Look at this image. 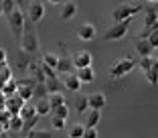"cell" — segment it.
I'll return each mask as SVG.
<instances>
[{
  "label": "cell",
  "instance_id": "cell-10",
  "mask_svg": "<svg viewBox=\"0 0 158 138\" xmlns=\"http://www.w3.org/2000/svg\"><path fill=\"white\" fill-rule=\"evenodd\" d=\"M95 32H98L95 24L83 23V24H79V28H77V37L81 39V41H93V39H95Z\"/></svg>",
  "mask_w": 158,
  "mask_h": 138
},
{
  "label": "cell",
  "instance_id": "cell-3",
  "mask_svg": "<svg viewBox=\"0 0 158 138\" xmlns=\"http://www.w3.org/2000/svg\"><path fill=\"white\" fill-rule=\"evenodd\" d=\"M8 24H10V31H12L14 37H19V39L23 37V32H24V12L19 6L8 14Z\"/></svg>",
  "mask_w": 158,
  "mask_h": 138
},
{
  "label": "cell",
  "instance_id": "cell-43",
  "mask_svg": "<svg viewBox=\"0 0 158 138\" xmlns=\"http://www.w3.org/2000/svg\"><path fill=\"white\" fill-rule=\"evenodd\" d=\"M2 14H4V10H2V0H0V16H2Z\"/></svg>",
  "mask_w": 158,
  "mask_h": 138
},
{
  "label": "cell",
  "instance_id": "cell-19",
  "mask_svg": "<svg viewBox=\"0 0 158 138\" xmlns=\"http://www.w3.org/2000/svg\"><path fill=\"white\" fill-rule=\"evenodd\" d=\"M63 85H65V89H69V92H79V89H81V81H79V77L73 75V73H67Z\"/></svg>",
  "mask_w": 158,
  "mask_h": 138
},
{
  "label": "cell",
  "instance_id": "cell-13",
  "mask_svg": "<svg viewBox=\"0 0 158 138\" xmlns=\"http://www.w3.org/2000/svg\"><path fill=\"white\" fill-rule=\"evenodd\" d=\"M99 120H102L99 110H87L85 112V128H98Z\"/></svg>",
  "mask_w": 158,
  "mask_h": 138
},
{
  "label": "cell",
  "instance_id": "cell-22",
  "mask_svg": "<svg viewBox=\"0 0 158 138\" xmlns=\"http://www.w3.org/2000/svg\"><path fill=\"white\" fill-rule=\"evenodd\" d=\"M47 100H49V104H51V110H53V108L63 106V104H67L63 93H49V96H47Z\"/></svg>",
  "mask_w": 158,
  "mask_h": 138
},
{
  "label": "cell",
  "instance_id": "cell-8",
  "mask_svg": "<svg viewBox=\"0 0 158 138\" xmlns=\"http://www.w3.org/2000/svg\"><path fill=\"white\" fill-rule=\"evenodd\" d=\"M71 61H73V67H77V69L91 67L93 65V55L89 53V51H77V53H73Z\"/></svg>",
  "mask_w": 158,
  "mask_h": 138
},
{
  "label": "cell",
  "instance_id": "cell-45",
  "mask_svg": "<svg viewBox=\"0 0 158 138\" xmlns=\"http://www.w3.org/2000/svg\"><path fill=\"white\" fill-rule=\"evenodd\" d=\"M2 88H4V81H2V79H0V92H2Z\"/></svg>",
  "mask_w": 158,
  "mask_h": 138
},
{
  "label": "cell",
  "instance_id": "cell-21",
  "mask_svg": "<svg viewBox=\"0 0 158 138\" xmlns=\"http://www.w3.org/2000/svg\"><path fill=\"white\" fill-rule=\"evenodd\" d=\"M156 20H158V12L154 8H146L144 10V27L150 28L154 23H156Z\"/></svg>",
  "mask_w": 158,
  "mask_h": 138
},
{
  "label": "cell",
  "instance_id": "cell-39",
  "mask_svg": "<svg viewBox=\"0 0 158 138\" xmlns=\"http://www.w3.org/2000/svg\"><path fill=\"white\" fill-rule=\"evenodd\" d=\"M0 61H6V51L0 47Z\"/></svg>",
  "mask_w": 158,
  "mask_h": 138
},
{
  "label": "cell",
  "instance_id": "cell-40",
  "mask_svg": "<svg viewBox=\"0 0 158 138\" xmlns=\"http://www.w3.org/2000/svg\"><path fill=\"white\" fill-rule=\"evenodd\" d=\"M152 71H154V73H158V61H154V63H152Z\"/></svg>",
  "mask_w": 158,
  "mask_h": 138
},
{
  "label": "cell",
  "instance_id": "cell-34",
  "mask_svg": "<svg viewBox=\"0 0 158 138\" xmlns=\"http://www.w3.org/2000/svg\"><path fill=\"white\" fill-rule=\"evenodd\" d=\"M41 118V116H33V118H28L24 120V124H23V132H28V130H33L35 124H37V120Z\"/></svg>",
  "mask_w": 158,
  "mask_h": 138
},
{
  "label": "cell",
  "instance_id": "cell-47",
  "mask_svg": "<svg viewBox=\"0 0 158 138\" xmlns=\"http://www.w3.org/2000/svg\"><path fill=\"white\" fill-rule=\"evenodd\" d=\"M128 2H136V0H128Z\"/></svg>",
  "mask_w": 158,
  "mask_h": 138
},
{
  "label": "cell",
  "instance_id": "cell-1",
  "mask_svg": "<svg viewBox=\"0 0 158 138\" xmlns=\"http://www.w3.org/2000/svg\"><path fill=\"white\" fill-rule=\"evenodd\" d=\"M144 12V6L142 4H136V2H124V4L116 6V10H114V20L116 23H122V20H128V19H134L136 14Z\"/></svg>",
  "mask_w": 158,
  "mask_h": 138
},
{
  "label": "cell",
  "instance_id": "cell-2",
  "mask_svg": "<svg viewBox=\"0 0 158 138\" xmlns=\"http://www.w3.org/2000/svg\"><path fill=\"white\" fill-rule=\"evenodd\" d=\"M136 65H138V63H136L132 57H124V59L116 61V65H112V69H110V75H112L114 79H122V77H126V75L130 73Z\"/></svg>",
  "mask_w": 158,
  "mask_h": 138
},
{
  "label": "cell",
  "instance_id": "cell-24",
  "mask_svg": "<svg viewBox=\"0 0 158 138\" xmlns=\"http://www.w3.org/2000/svg\"><path fill=\"white\" fill-rule=\"evenodd\" d=\"M16 89H19V81H16V79H10V81H4L2 93L8 97V96H14V93H16Z\"/></svg>",
  "mask_w": 158,
  "mask_h": 138
},
{
  "label": "cell",
  "instance_id": "cell-7",
  "mask_svg": "<svg viewBox=\"0 0 158 138\" xmlns=\"http://www.w3.org/2000/svg\"><path fill=\"white\" fill-rule=\"evenodd\" d=\"M35 85H37V79H33V77L20 79V81H19V89H16V93H19V96L23 97L24 101H28L31 97H33V89H35Z\"/></svg>",
  "mask_w": 158,
  "mask_h": 138
},
{
  "label": "cell",
  "instance_id": "cell-38",
  "mask_svg": "<svg viewBox=\"0 0 158 138\" xmlns=\"http://www.w3.org/2000/svg\"><path fill=\"white\" fill-rule=\"evenodd\" d=\"M83 138H98V130L95 128H85Z\"/></svg>",
  "mask_w": 158,
  "mask_h": 138
},
{
  "label": "cell",
  "instance_id": "cell-33",
  "mask_svg": "<svg viewBox=\"0 0 158 138\" xmlns=\"http://www.w3.org/2000/svg\"><path fill=\"white\" fill-rule=\"evenodd\" d=\"M152 63H154V59H152V55H150V57H142L138 65H140V69L146 73V71H150V69H152Z\"/></svg>",
  "mask_w": 158,
  "mask_h": 138
},
{
  "label": "cell",
  "instance_id": "cell-28",
  "mask_svg": "<svg viewBox=\"0 0 158 138\" xmlns=\"http://www.w3.org/2000/svg\"><path fill=\"white\" fill-rule=\"evenodd\" d=\"M51 116H57V118L67 120V118H69V106H67V104H63V106H59V108H53V110H51Z\"/></svg>",
  "mask_w": 158,
  "mask_h": 138
},
{
  "label": "cell",
  "instance_id": "cell-25",
  "mask_svg": "<svg viewBox=\"0 0 158 138\" xmlns=\"http://www.w3.org/2000/svg\"><path fill=\"white\" fill-rule=\"evenodd\" d=\"M83 132H85V124H73L67 130L69 138H83Z\"/></svg>",
  "mask_w": 158,
  "mask_h": 138
},
{
  "label": "cell",
  "instance_id": "cell-20",
  "mask_svg": "<svg viewBox=\"0 0 158 138\" xmlns=\"http://www.w3.org/2000/svg\"><path fill=\"white\" fill-rule=\"evenodd\" d=\"M35 110H37V116H51V104H49V100L47 97H41V100L35 104Z\"/></svg>",
  "mask_w": 158,
  "mask_h": 138
},
{
  "label": "cell",
  "instance_id": "cell-32",
  "mask_svg": "<svg viewBox=\"0 0 158 138\" xmlns=\"http://www.w3.org/2000/svg\"><path fill=\"white\" fill-rule=\"evenodd\" d=\"M65 126H67V120L57 118V116H51V128L53 130H65Z\"/></svg>",
  "mask_w": 158,
  "mask_h": 138
},
{
  "label": "cell",
  "instance_id": "cell-9",
  "mask_svg": "<svg viewBox=\"0 0 158 138\" xmlns=\"http://www.w3.org/2000/svg\"><path fill=\"white\" fill-rule=\"evenodd\" d=\"M27 104V101L23 100V97L19 96V93H14V96H8L4 100V108L10 112L12 116H16V114H20V110H23V106Z\"/></svg>",
  "mask_w": 158,
  "mask_h": 138
},
{
  "label": "cell",
  "instance_id": "cell-42",
  "mask_svg": "<svg viewBox=\"0 0 158 138\" xmlns=\"http://www.w3.org/2000/svg\"><path fill=\"white\" fill-rule=\"evenodd\" d=\"M51 4H63V0H49Z\"/></svg>",
  "mask_w": 158,
  "mask_h": 138
},
{
  "label": "cell",
  "instance_id": "cell-41",
  "mask_svg": "<svg viewBox=\"0 0 158 138\" xmlns=\"http://www.w3.org/2000/svg\"><path fill=\"white\" fill-rule=\"evenodd\" d=\"M0 138H8V130H2V132H0Z\"/></svg>",
  "mask_w": 158,
  "mask_h": 138
},
{
  "label": "cell",
  "instance_id": "cell-23",
  "mask_svg": "<svg viewBox=\"0 0 158 138\" xmlns=\"http://www.w3.org/2000/svg\"><path fill=\"white\" fill-rule=\"evenodd\" d=\"M23 124H24V120L20 118L19 114H16V116H10V120H8V130H14V132H23Z\"/></svg>",
  "mask_w": 158,
  "mask_h": 138
},
{
  "label": "cell",
  "instance_id": "cell-26",
  "mask_svg": "<svg viewBox=\"0 0 158 138\" xmlns=\"http://www.w3.org/2000/svg\"><path fill=\"white\" fill-rule=\"evenodd\" d=\"M19 116H20L23 120H28V118H33V116H37V110H35V106L31 104V101H27V104L23 106V110H20Z\"/></svg>",
  "mask_w": 158,
  "mask_h": 138
},
{
  "label": "cell",
  "instance_id": "cell-4",
  "mask_svg": "<svg viewBox=\"0 0 158 138\" xmlns=\"http://www.w3.org/2000/svg\"><path fill=\"white\" fill-rule=\"evenodd\" d=\"M130 24H132V19L122 20V23H116L114 27L107 28V32L103 35V39H106V41H120V39H124L126 35H128V28H130Z\"/></svg>",
  "mask_w": 158,
  "mask_h": 138
},
{
  "label": "cell",
  "instance_id": "cell-18",
  "mask_svg": "<svg viewBox=\"0 0 158 138\" xmlns=\"http://www.w3.org/2000/svg\"><path fill=\"white\" fill-rule=\"evenodd\" d=\"M28 73H31V77L37 79V81H47V75L45 71H43V65L41 63H31V67H28Z\"/></svg>",
  "mask_w": 158,
  "mask_h": 138
},
{
  "label": "cell",
  "instance_id": "cell-12",
  "mask_svg": "<svg viewBox=\"0 0 158 138\" xmlns=\"http://www.w3.org/2000/svg\"><path fill=\"white\" fill-rule=\"evenodd\" d=\"M136 51H138L140 57H150V55H152V51H154V47L150 45L148 39L138 37V39H136Z\"/></svg>",
  "mask_w": 158,
  "mask_h": 138
},
{
  "label": "cell",
  "instance_id": "cell-15",
  "mask_svg": "<svg viewBox=\"0 0 158 138\" xmlns=\"http://www.w3.org/2000/svg\"><path fill=\"white\" fill-rule=\"evenodd\" d=\"M77 14V4L75 2H63V6H61V19L63 20H71Z\"/></svg>",
  "mask_w": 158,
  "mask_h": 138
},
{
  "label": "cell",
  "instance_id": "cell-31",
  "mask_svg": "<svg viewBox=\"0 0 158 138\" xmlns=\"http://www.w3.org/2000/svg\"><path fill=\"white\" fill-rule=\"evenodd\" d=\"M27 138H53V134L49 130H28Z\"/></svg>",
  "mask_w": 158,
  "mask_h": 138
},
{
  "label": "cell",
  "instance_id": "cell-46",
  "mask_svg": "<svg viewBox=\"0 0 158 138\" xmlns=\"http://www.w3.org/2000/svg\"><path fill=\"white\" fill-rule=\"evenodd\" d=\"M148 2H158V0H148Z\"/></svg>",
  "mask_w": 158,
  "mask_h": 138
},
{
  "label": "cell",
  "instance_id": "cell-27",
  "mask_svg": "<svg viewBox=\"0 0 158 138\" xmlns=\"http://www.w3.org/2000/svg\"><path fill=\"white\" fill-rule=\"evenodd\" d=\"M75 110H77L79 114H85V112L89 110V101H87V96H79L77 100H75Z\"/></svg>",
  "mask_w": 158,
  "mask_h": 138
},
{
  "label": "cell",
  "instance_id": "cell-16",
  "mask_svg": "<svg viewBox=\"0 0 158 138\" xmlns=\"http://www.w3.org/2000/svg\"><path fill=\"white\" fill-rule=\"evenodd\" d=\"M45 88H47V93H63V88H65V85L57 77H47Z\"/></svg>",
  "mask_w": 158,
  "mask_h": 138
},
{
  "label": "cell",
  "instance_id": "cell-5",
  "mask_svg": "<svg viewBox=\"0 0 158 138\" xmlns=\"http://www.w3.org/2000/svg\"><path fill=\"white\" fill-rule=\"evenodd\" d=\"M20 49H23L24 53H35V51L39 49V37H37V32L24 31L23 37H20Z\"/></svg>",
  "mask_w": 158,
  "mask_h": 138
},
{
  "label": "cell",
  "instance_id": "cell-35",
  "mask_svg": "<svg viewBox=\"0 0 158 138\" xmlns=\"http://www.w3.org/2000/svg\"><path fill=\"white\" fill-rule=\"evenodd\" d=\"M14 8H16V6H14V0H2V10H4L6 16H8Z\"/></svg>",
  "mask_w": 158,
  "mask_h": 138
},
{
  "label": "cell",
  "instance_id": "cell-37",
  "mask_svg": "<svg viewBox=\"0 0 158 138\" xmlns=\"http://www.w3.org/2000/svg\"><path fill=\"white\" fill-rule=\"evenodd\" d=\"M146 79H148L150 81V85H158V73H154L152 69H150V71H146Z\"/></svg>",
  "mask_w": 158,
  "mask_h": 138
},
{
  "label": "cell",
  "instance_id": "cell-11",
  "mask_svg": "<svg viewBox=\"0 0 158 138\" xmlns=\"http://www.w3.org/2000/svg\"><path fill=\"white\" fill-rule=\"evenodd\" d=\"M87 101H89V110H99L102 112L103 108H106V104H107V100H106V96L103 93H89L87 96Z\"/></svg>",
  "mask_w": 158,
  "mask_h": 138
},
{
  "label": "cell",
  "instance_id": "cell-44",
  "mask_svg": "<svg viewBox=\"0 0 158 138\" xmlns=\"http://www.w3.org/2000/svg\"><path fill=\"white\" fill-rule=\"evenodd\" d=\"M2 130H6V126L2 124V122H0V132H2Z\"/></svg>",
  "mask_w": 158,
  "mask_h": 138
},
{
  "label": "cell",
  "instance_id": "cell-17",
  "mask_svg": "<svg viewBox=\"0 0 158 138\" xmlns=\"http://www.w3.org/2000/svg\"><path fill=\"white\" fill-rule=\"evenodd\" d=\"M71 69H73V61L71 59H67V57H59V63H57V67H55V71H57V75H67V73H71Z\"/></svg>",
  "mask_w": 158,
  "mask_h": 138
},
{
  "label": "cell",
  "instance_id": "cell-14",
  "mask_svg": "<svg viewBox=\"0 0 158 138\" xmlns=\"http://www.w3.org/2000/svg\"><path fill=\"white\" fill-rule=\"evenodd\" d=\"M77 77H79V81H81V83H91V81H95V69H93V65H91V67H81V69H77Z\"/></svg>",
  "mask_w": 158,
  "mask_h": 138
},
{
  "label": "cell",
  "instance_id": "cell-36",
  "mask_svg": "<svg viewBox=\"0 0 158 138\" xmlns=\"http://www.w3.org/2000/svg\"><path fill=\"white\" fill-rule=\"evenodd\" d=\"M0 79H2V81H10V79H12V71H10L8 65L0 69Z\"/></svg>",
  "mask_w": 158,
  "mask_h": 138
},
{
  "label": "cell",
  "instance_id": "cell-30",
  "mask_svg": "<svg viewBox=\"0 0 158 138\" xmlns=\"http://www.w3.org/2000/svg\"><path fill=\"white\" fill-rule=\"evenodd\" d=\"M49 93H47V88H45V83L43 81H37V85H35V89H33V97H47Z\"/></svg>",
  "mask_w": 158,
  "mask_h": 138
},
{
  "label": "cell",
  "instance_id": "cell-29",
  "mask_svg": "<svg viewBox=\"0 0 158 138\" xmlns=\"http://www.w3.org/2000/svg\"><path fill=\"white\" fill-rule=\"evenodd\" d=\"M41 63H43V65H47V67H53V69H55V67H57V63H59V57L53 55V53H47V55H43Z\"/></svg>",
  "mask_w": 158,
  "mask_h": 138
},
{
  "label": "cell",
  "instance_id": "cell-6",
  "mask_svg": "<svg viewBox=\"0 0 158 138\" xmlns=\"http://www.w3.org/2000/svg\"><path fill=\"white\" fill-rule=\"evenodd\" d=\"M43 19H45V4L41 0H33L28 4V20L33 24H39Z\"/></svg>",
  "mask_w": 158,
  "mask_h": 138
}]
</instances>
